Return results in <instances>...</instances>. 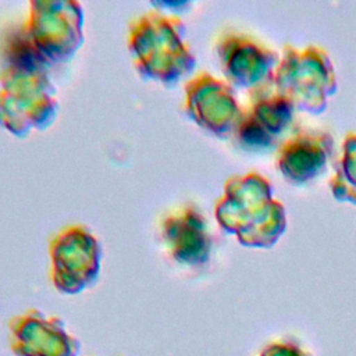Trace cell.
<instances>
[{"instance_id": "7a4b0ae2", "label": "cell", "mask_w": 356, "mask_h": 356, "mask_svg": "<svg viewBox=\"0 0 356 356\" xmlns=\"http://www.w3.org/2000/svg\"><path fill=\"white\" fill-rule=\"evenodd\" d=\"M8 342L15 356H79L81 342L58 317L26 310L8 323Z\"/></svg>"}, {"instance_id": "277c9868", "label": "cell", "mask_w": 356, "mask_h": 356, "mask_svg": "<svg viewBox=\"0 0 356 356\" xmlns=\"http://www.w3.org/2000/svg\"><path fill=\"white\" fill-rule=\"evenodd\" d=\"M256 356H312V355L292 342L277 341L266 345Z\"/></svg>"}, {"instance_id": "3957f363", "label": "cell", "mask_w": 356, "mask_h": 356, "mask_svg": "<svg viewBox=\"0 0 356 356\" xmlns=\"http://www.w3.org/2000/svg\"><path fill=\"white\" fill-rule=\"evenodd\" d=\"M160 231L168 254L177 263L195 267L207 259V235L202 229L200 216L193 209L174 210L164 217Z\"/></svg>"}, {"instance_id": "6da1fadb", "label": "cell", "mask_w": 356, "mask_h": 356, "mask_svg": "<svg viewBox=\"0 0 356 356\" xmlns=\"http://www.w3.org/2000/svg\"><path fill=\"white\" fill-rule=\"evenodd\" d=\"M51 282L58 292L79 293L96 282L100 273L102 248L96 236L82 225L58 232L50 246Z\"/></svg>"}]
</instances>
